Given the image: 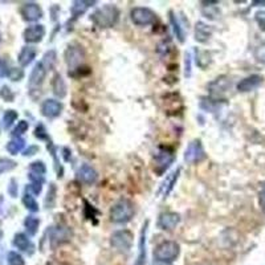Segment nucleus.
I'll use <instances>...</instances> for the list:
<instances>
[{
  "instance_id": "obj_12",
  "label": "nucleus",
  "mask_w": 265,
  "mask_h": 265,
  "mask_svg": "<svg viewBox=\"0 0 265 265\" xmlns=\"http://www.w3.org/2000/svg\"><path fill=\"white\" fill-rule=\"evenodd\" d=\"M20 14L23 19L27 21H36L43 16L42 8L39 7L36 3H25L20 10Z\"/></svg>"
},
{
  "instance_id": "obj_23",
  "label": "nucleus",
  "mask_w": 265,
  "mask_h": 265,
  "mask_svg": "<svg viewBox=\"0 0 265 265\" xmlns=\"http://www.w3.org/2000/svg\"><path fill=\"white\" fill-rule=\"evenodd\" d=\"M94 2H74L70 8V12L74 17L81 16L83 14H85L86 10L90 7V6H93Z\"/></svg>"
},
{
  "instance_id": "obj_4",
  "label": "nucleus",
  "mask_w": 265,
  "mask_h": 265,
  "mask_svg": "<svg viewBox=\"0 0 265 265\" xmlns=\"http://www.w3.org/2000/svg\"><path fill=\"white\" fill-rule=\"evenodd\" d=\"M131 20L138 27H146V25L154 24L157 20V15L150 8L137 7L131 10Z\"/></svg>"
},
{
  "instance_id": "obj_42",
  "label": "nucleus",
  "mask_w": 265,
  "mask_h": 265,
  "mask_svg": "<svg viewBox=\"0 0 265 265\" xmlns=\"http://www.w3.org/2000/svg\"><path fill=\"white\" fill-rule=\"evenodd\" d=\"M191 76V60L190 55H186V77Z\"/></svg>"
},
{
  "instance_id": "obj_24",
  "label": "nucleus",
  "mask_w": 265,
  "mask_h": 265,
  "mask_svg": "<svg viewBox=\"0 0 265 265\" xmlns=\"http://www.w3.org/2000/svg\"><path fill=\"white\" fill-rule=\"evenodd\" d=\"M25 145V141L23 139V138L20 137H16L14 138L12 141L10 142L7 145V150L11 153V154H17V153H20L21 150H23V147H24Z\"/></svg>"
},
{
  "instance_id": "obj_21",
  "label": "nucleus",
  "mask_w": 265,
  "mask_h": 265,
  "mask_svg": "<svg viewBox=\"0 0 265 265\" xmlns=\"http://www.w3.org/2000/svg\"><path fill=\"white\" fill-rule=\"evenodd\" d=\"M52 89H53V93L57 97H60V98H64V97L66 96V84L60 74H56V76L53 77Z\"/></svg>"
},
{
  "instance_id": "obj_26",
  "label": "nucleus",
  "mask_w": 265,
  "mask_h": 265,
  "mask_svg": "<svg viewBox=\"0 0 265 265\" xmlns=\"http://www.w3.org/2000/svg\"><path fill=\"white\" fill-rule=\"evenodd\" d=\"M24 225L27 228V231L29 235H36L39 230V225H40V220L37 217L34 216H28L24 221Z\"/></svg>"
},
{
  "instance_id": "obj_14",
  "label": "nucleus",
  "mask_w": 265,
  "mask_h": 265,
  "mask_svg": "<svg viewBox=\"0 0 265 265\" xmlns=\"http://www.w3.org/2000/svg\"><path fill=\"white\" fill-rule=\"evenodd\" d=\"M179 174H180V169H178L166 176L165 182L161 184V188H159V191H158L159 195H162L163 198L169 197V194L171 193L172 188H174V186H175L176 180H178V178H179Z\"/></svg>"
},
{
  "instance_id": "obj_35",
  "label": "nucleus",
  "mask_w": 265,
  "mask_h": 265,
  "mask_svg": "<svg viewBox=\"0 0 265 265\" xmlns=\"http://www.w3.org/2000/svg\"><path fill=\"white\" fill-rule=\"evenodd\" d=\"M255 57L258 62L265 64V43L260 44L255 51Z\"/></svg>"
},
{
  "instance_id": "obj_27",
  "label": "nucleus",
  "mask_w": 265,
  "mask_h": 265,
  "mask_svg": "<svg viewBox=\"0 0 265 265\" xmlns=\"http://www.w3.org/2000/svg\"><path fill=\"white\" fill-rule=\"evenodd\" d=\"M23 203L27 207L28 210L32 211V212H37L39 211V204L37 202L34 200V198L32 197L31 194H25L24 198H23Z\"/></svg>"
},
{
  "instance_id": "obj_20",
  "label": "nucleus",
  "mask_w": 265,
  "mask_h": 265,
  "mask_svg": "<svg viewBox=\"0 0 265 265\" xmlns=\"http://www.w3.org/2000/svg\"><path fill=\"white\" fill-rule=\"evenodd\" d=\"M36 49L33 47H24V48L21 49L20 55H19V62H20L21 66H27L29 65L33 59L36 57Z\"/></svg>"
},
{
  "instance_id": "obj_10",
  "label": "nucleus",
  "mask_w": 265,
  "mask_h": 265,
  "mask_svg": "<svg viewBox=\"0 0 265 265\" xmlns=\"http://www.w3.org/2000/svg\"><path fill=\"white\" fill-rule=\"evenodd\" d=\"M230 88H231V81L225 76L217 77L215 81H212V83L208 85L210 93L215 97H221L224 93H227L228 90H230Z\"/></svg>"
},
{
  "instance_id": "obj_7",
  "label": "nucleus",
  "mask_w": 265,
  "mask_h": 265,
  "mask_svg": "<svg viewBox=\"0 0 265 265\" xmlns=\"http://www.w3.org/2000/svg\"><path fill=\"white\" fill-rule=\"evenodd\" d=\"M206 158L204 154V148L202 142L199 139H195L187 146L186 152H184V161L188 163H198Z\"/></svg>"
},
{
  "instance_id": "obj_37",
  "label": "nucleus",
  "mask_w": 265,
  "mask_h": 265,
  "mask_svg": "<svg viewBox=\"0 0 265 265\" xmlns=\"http://www.w3.org/2000/svg\"><path fill=\"white\" fill-rule=\"evenodd\" d=\"M208 10L210 11L202 10V12H203V15L206 17H208V19H216V17L219 16V10H217V7H215V6H208Z\"/></svg>"
},
{
  "instance_id": "obj_13",
  "label": "nucleus",
  "mask_w": 265,
  "mask_h": 265,
  "mask_svg": "<svg viewBox=\"0 0 265 265\" xmlns=\"http://www.w3.org/2000/svg\"><path fill=\"white\" fill-rule=\"evenodd\" d=\"M180 216L179 214H175V212H165L159 216L158 225L159 228L166 230V231H171L174 228H176V225L179 224Z\"/></svg>"
},
{
  "instance_id": "obj_19",
  "label": "nucleus",
  "mask_w": 265,
  "mask_h": 265,
  "mask_svg": "<svg viewBox=\"0 0 265 265\" xmlns=\"http://www.w3.org/2000/svg\"><path fill=\"white\" fill-rule=\"evenodd\" d=\"M148 221H146L141 232V240H139V255H138L135 265H145L146 262V234H147Z\"/></svg>"
},
{
  "instance_id": "obj_32",
  "label": "nucleus",
  "mask_w": 265,
  "mask_h": 265,
  "mask_svg": "<svg viewBox=\"0 0 265 265\" xmlns=\"http://www.w3.org/2000/svg\"><path fill=\"white\" fill-rule=\"evenodd\" d=\"M29 169H31L32 174H37V175L43 176H44L45 171H47V167H45L44 162H39V161L37 162L31 163V167H29Z\"/></svg>"
},
{
  "instance_id": "obj_6",
  "label": "nucleus",
  "mask_w": 265,
  "mask_h": 265,
  "mask_svg": "<svg viewBox=\"0 0 265 265\" xmlns=\"http://www.w3.org/2000/svg\"><path fill=\"white\" fill-rule=\"evenodd\" d=\"M174 159H175V155L172 150L167 147H161L158 154L155 155V171L158 174H162L163 171H166V169H169L171 166Z\"/></svg>"
},
{
  "instance_id": "obj_8",
  "label": "nucleus",
  "mask_w": 265,
  "mask_h": 265,
  "mask_svg": "<svg viewBox=\"0 0 265 265\" xmlns=\"http://www.w3.org/2000/svg\"><path fill=\"white\" fill-rule=\"evenodd\" d=\"M264 83V77L260 76V74H252L249 77H245L238 84V90L241 93H248L252 90L257 89Z\"/></svg>"
},
{
  "instance_id": "obj_16",
  "label": "nucleus",
  "mask_w": 265,
  "mask_h": 265,
  "mask_svg": "<svg viewBox=\"0 0 265 265\" xmlns=\"http://www.w3.org/2000/svg\"><path fill=\"white\" fill-rule=\"evenodd\" d=\"M45 34L44 25H32L24 31V40L27 43H39L42 42Z\"/></svg>"
},
{
  "instance_id": "obj_3",
  "label": "nucleus",
  "mask_w": 265,
  "mask_h": 265,
  "mask_svg": "<svg viewBox=\"0 0 265 265\" xmlns=\"http://www.w3.org/2000/svg\"><path fill=\"white\" fill-rule=\"evenodd\" d=\"M179 244L176 241H163L154 251V258L162 264H170L179 256Z\"/></svg>"
},
{
  "instance_id": "obj_5",
  "label": "nucleus",
  "mask_w": 265,
  "mask_h": 265,
  "mask_svg": "<svg viewBox=\"0 0 265 265\" xmlns=\"http://www.w3.org/2000/svg\"><path fill=\"white\" fill-rule=\"evenodd\" d=\"M111 245L121 252H129L133 245V234L128 230L116 232L111 236Z\"/></svg>"
},
{
  "instance_id": "obj_15",
  "label": "nucleus",
  "mask_w": 265,
  "mask_h": 265,
  "mask_svg": "<svg viewBox=\"0 0 265 265\" xmlns=\"http://www.w3.org/2000/svg\"><path fill=\"white\" fill-rule=\"evenodd\" d=\"M45 74H47V69H45V66L43 65V62L36 64L33 70H32L31 73V77H29V86H31L32 89L39 88V86L44 83Z\"/></svg>"
},
{
  "instance_id": "obj_31",
  "label": "nucleus",
  "mask_w": 265,
  "mask_h": 265,
  "mask_svg": "<svg viewBox=\"0 0 265 265\" xmlns=\"http://www.w3.org/2000/svg\"><path fill=\"white\" fill-rule=\"evenodd\" d=\"M16 167V162L11 161V159H6V158H0V175L3 172L11 171L12 169Z\"/></svg>"
},
{
  "instance_id": "obj_28",
  "label": "nucleus",
  "mask_w": 265,
  "mask_h": 265,
  "mask_svg": "<svg viewBox=\"0 0 265 265\" xmlns=\"http://www.w3.org/2000/svg\"><path fill=\"white\" fill-rule=\"evenodd\" d=\"M170 20H171L172 27H174V32H175L176 37L179 39L180 43H183V42H184V32H183V29L180 28L179 23L175 20V16H174V14H172V12H170Z\"/></svg>"
},
{
  "instance_id": "obj_11",
  "label": "nucleus",
  "mask_w": 265,
  "mask_h": 265,
  "mask_svg": "<svg viewBox=\"0 0 265 265\" xmlns=\"http://www.w3.org/2000/svg\"><path fill=\"white\" fill-rule=\"evenodd\" d=\"M62 110V103L56 100H45L42 105V114L47 118L59 117Z\"/></svg>"
},
{
  "instance_id": "obj_25",
  "label": "nucleus",
  "mask_w": 265,
  "mask_h": 265,
  "mask_svg": "<svg viewBox=\"0 0 265 265\" xmlns=\"http://www.w3.org/2000/svg\"><path fill=\"white\" fill-rule=\"evenodd\" d=\"M197 64L202 69H206L211 64V53L207 51H198L197 49Z\"/></svg>"
},
{
  "instance_id": "obj_40",
  "label": "nucleus",
  "mask_w": 265,
  "mask_h": 265,
  "mask_svg": "<svg viewBox=\"0 0 265 265\" xmlns=\"http://www.w3.org/2000/svg\"><path fill=\"white\" fill-rule=\"evenodd\" d=\"M34 137L39 138V139H48V135H47V130L43 125H39L36 130H34Z\"/></svg>"
},
{
  "instance_id": "obj_36",
  "label": "nucleus",
  "mask_w": 265,
  "mask_h": 265,
  "mask_svg": "<svg viewBox=\"0 0 265 265\" xmlns=\"http://www.w3.org/2000/svg\"><path fill=\"white\" fill-rule=\"evenodd\" d=\"M255 20L256 23H257L258 28L265 32V11H258V12H256Z\"/></svg>"
},
{
  "instance_id": "obj_1",
  "label": "nucleus",
  "mask_w": 265,
  "mask_h": 265,
  "mask_svg": "<svg viewBox=\"0 0 265 265\" xmlns=\"http://www.w3.org/2000/svg\"><path fill=\"white\" fill-rule=\"evenodd\" d=\"M134 216V204L129 199H121L111 207L110 220L116 224H124Z\"/></svg>"
},
{
  "instance_id": "obj_33",
  "label": "nucleus",
  "mask_w": 265,
  "mask_h": 265,
  "mask_svg": "<svg viewBox=\"0 0 265 265\" xmlns=\"http://www.w3.org/2000/svg\"><path fill=\"white\" fill-rule=\"evenodd\" d=\"M8 264L10 265H24V258L21 257L17 252L8 253Z\"/></svg>"
},
{
  "instance_id": "obj_9",
  "label": "nucleus",
  "mask_w": 265,
  "mask_h": 265,
  "mask_svg": "<svg viewBox=\"0 0 265 265\" xmlns=\"http://www.w3.org/2000/svg\"><path fill=\"white\" fill-rule=\"evenodd\" d=\"M84 60V52L79 47H69L65 52V61L69 69H77Z\"/></svg>"
},
{
  "instance_id": "obj_22",
  "label": "nucleus",
  "mask_w": 265,
  "mask_h": 265,
  "mask_svg": "<svg viewBox=\"0 0 265 265\" xmlns=\"http://www.w3.org/2000/svg\"><path fill=\"white\" fill-rule=\"evenodd\" d=\"M14 245L17 249H20L23 252H32L33 249V244H32L29 239L25 236L24 234H17L14 239Z\"/></svg>"
},
{
  "instance_id": "obj_39",
  "label": "nucleus",
  "mask_w": 265,
  "mask_h": 265,
  "mask_svg": "<svg viewBox=\"0 0 265 265\" xmlns=\"http://www.w3.org/2000/svg\"><path fill=\"white\" fill-rule=\"evenodd\" d=\"M0 96L3 97L6 101H8V102H11V101L14 100L15 97L14 93L11 92V89L8 88V86H3V88H2V90H0Z\"/></svg>"
},
{
  "instance_id": "obj_18",
  "label": "nucleus",
  "mask_w": 265,
  "mask_h": 265,
  "mask_svg": "<svg viewBox=\"0 0 265 265\" xmlns=\"http://www.w3.org/2000/svg\"><path fill=\"white\" fill-rule=\"evenodd\" d=\"M211 34H212V28L210 25L204 24L202 21L197 23L195 25V40L199 43H207L210 40Z\"/></svg>"
},
{
  "instance_id": "obj_2",
  "label": "nucleus",
  "mask_w": 265,
  "mask_h": 265,
  "mask_svg": "<svg viewBox=\"0 0 265 265\" xmlns=\"http://www.w3.org/2000/svg\"><path fill=\"white\" fill-rule=\"evenodd\" d=\"M118 16L120 12L114 6H105V7L97 10L93 15H92V20L94 24L100 28H111L116 25L118 21Z\"/></svg>"
},
{
  "instance_id": "obj_30",
  "label": "nucleus",
  "mask_w": 265,
  "mask_h": 265,
  "mask_svg": "<svg viewBox=\"0 0 265 265\" xmlns=\"http://www.w3.org/2000/svg\"><path fill=\"white\" fill-rule=\"evenodd\" d=\"M16 118H17V113L15 110H7V111H6V114H4V117H3L4 128H6V129L11 128V126L14 125L15 121H16Z\"/></svg>"
},
{
  "instance_id": "obj_29",
  "label": "nucleus",
  "mask_w": 265,
  "mask_h": 265,
  "mask_svg": "<svg viewBox=\"0 0 265 265\" xmlns=\"http://www.w3.org/2000/svg\"><path fill=\"white\" fill-rule=\"evenodd\" d=\"M56 64V52L49 51L45 53L44 60H43V65L45 66V69H52Z\"/></svg>"
},
{
  "instance_id": "obj_34",
  "label": "nucleus",
  "mask_w": 265,
  "mask_h": 265,
  "mask_svg": "<svg viewBox=\"0 0 265 265\" xmlns=\"http://www.w3.org/2000/svg\"><path fill=\"white\" fill-rule=\"evenodd\" d=\"M23 76H24V72L19 68H11L10 72H8V77L12 81H19V80L23 79Z\"/></svg>"
},
{
  "instance_id": "obj_38",
  "label": "nucleus",
  "mask_w": 265,
  "mask_h": 265,
  "mask_svg": "<svg viewBox=\"0 0 265 265\" xmlns=\"http://www.w3.org/2000/svg\"><path fill=\"white\" fill-rule=\"evenodd\" d=\"M27 130H28V122H25V121H20V122L17 124L16 129L14 130V134L16 135V137H19V135L24 134Z\"/></svg>"
},
{
  "instance_id": "obj_41",
  "label": "nucleus",
  "mask_w": 265,
  "mask_h": 265,
  "mask_svg": "<svg viewBox=\"0 0 265 265\" xmlns=\"http://www.w3.org/2000/svg\"><path fill=\"white\" fill-rule=\"evenodd\" d=\"M258 204H260V208L265 214V183L262 184L260 193H258Z\"/></svg>"
},
{
  "instance_id": "obj_17",
  "label": "nucleus",
  "mask_w": 265,
  "mask_h": 265,
  "mask_svg": "<svg viewBox=\"0 0 265 265\" xmlns=\"http://www.w3.org/2000/svg\"><path fill=\"white\" fill-rule=\"evenodd\" d=\"M97 178H98V175H97L96 170L92 166L83 165L80 167L79 179L83 183H85V184H93V183H96Z\"/></svg>"
},
{
  "instance_id": "obj_43",
  "label": "nucleus",
  "mask_w": 265,
  "mask_h": 265,
  "mask_svg": "<svg viewBox=\"0 0 265 265\" xmlns=\"http://www.w3.org/2000/svg\"><path fill=\"white\" fill-rule=\"evenodd\" d=\"M37 152H39L37 146H31V147L28 148L27 152L24 153V155H25V157H29V155H33L34 153H37Z\"/></svg>"
}]
</instances>
